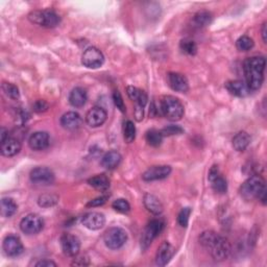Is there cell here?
<instances>
[{
  "label": "cell",
  "instance_id": "cell-1",
  "mask_svg": "<svg viewBox=\"0 0 267 267\" xmlns=\"http://www.w3.org/2000/svg\"><path fill=\"white\" fill-rule=\"evenodd\" d=\"M199 242L207 249L213 259L223 261L230 257L232 253L231 243L226 238L217 234L214 231H206L199 236Z\"/></svg>",
  "mask_w": 267,
  "mask_h": 267
},
{
  "label": "cell",
  "instance_id": "cell-2",
  "mask_svg": "<svg viewBox=\"0 0 267 267\" xmlns=\"http://www.w3.org/2000/svg\"><path fill=\"white\" fill-rule=\"evenodd\" d=\"M266 61L264 56H252L244 61L243 71L246 86L251 91L259 90L264 82Z\"/></svg>",
  "mask_w": 267,
  "mask_h": 267
},
{
  "label": "cell",
  "instance_id": "cell-3",
  "mask_svg": "<svg viewBox=\"0 0 267 267\" xmlns=\"http://www.w3.org/2000/svg\"><path fill=\"white\" fill-rule=\"evenodd\" d=\"M240 194L245 200H253V199H259L263 203L266 204V186L264 178L256 175L247 178L245 182L242 184L240 188Z\"/></svg>",
  "mask_w": 267,
  "mask_h": 267
},
{
  "label": "cell",
  "instance_id": "cell-4",
  "mask_svg": "<svg viewBox=\"0 0 267 267\" xmlns=\"http://www.w3.org/2000/svg\"><path fill=\"white\" fill-rule=\"evenodd\" d=\"M160 111L162 115L170 121L180 120L185 113L182 101L175 96H171V95L163 97V99L161 100Z\"/></svg>",
  "mask_w": 267,
  "mask_h": 267
},
{
  "label": "cell",
  "instance_id": "cell-5",
  "mask_svg": "<svg viewBox=\"0 0 267 267\" xmlns=\"http://www.w3.org/2000/svg\"><path fill=\"white\" fill-rule=\"evenodd\" d=\"M28 19H30V21H32L33 23L47 28L56 27L61 22L60 16L54 11H51V9L34 11L28 15Z\"/></svg>",
  "mask_w": 267,
  "mask_h": 267
},
{
  "label": "cell",
  "instance_id": "cell-6",
  "mask_svg": "<svg viewBox=\"0 0 267 267\" xmlns=\"http://www.w3.org/2000/svg\"><path fill=\"white\" fill-rule=\"evenodd\" d=\"M128 240L127 232L121 227H110L103 235V241L111 250H118L126 244Z\"/></svg>",
  "mask_w": 267,
  "mask_h": 267
},
{
  "label": "cell",
  "instance_id": "cell-7",
  "mask_svg": "<svg viewBox=\"0 0 267 267\" xmlns=\"http://www.w3.org/2000/svg\"><path fill=\"white\" fill-rule=\"evenodd\" d=\"M164 222L161 219H152V221L146 225L144 232L142 233L141 237V247L143 250H147L151 242L164 230Z\"/></svg>",
  "mask_w": 267,
  "mask_h": 267
},
{
  "label": "cell",
  "instance_id": "cell-8",
  "mask_svg": "<svg viewBox=\"0 0 267 267\" xmlns=\"http://www.w3.org/2000/svg\"><path fill=\"white\" fill-rule=\"evenodd\" d=\"M82 63L87 68L97 69L103 65L104 56L99 49L95 48V47H89L82 55Z\"/></svg>",
  "mask_w": 267,
  "mask_h": 267
},
{
  "label": "cell",
  "instance_id": "cell-9",
  "mask_svg": "<svg viewBox=\"0 0 267 267\" xmlns=\"http://www.w3.org/2000/svg\"><path fill=\"white\" fill-rule=\"evenodd\" d=\"M44 222L42 217L37 214L26 215L20 222L21 231L27 235H35L42 231Z\"/></svg>",
  "mask_w": 267,
  "mask_h": 267
},
{
  "label": "cell",
  "instance_id": "cell-10",
  "mask_svg": "<svg viewBox=\"0 0 267 267\" xmlns=\"http://www.w3.org/2000/svg\"><path fill=\"white\" fill-rule=\"evenodd\" d=\"M61 246L63 253L68 257L78 256L81 250V241L72 234H63L61 237Z\"/></svg>",
  "mask_w": 267,
  "mask_h": 267
},
{
  "label": "cell",
  "instance_id": "cell-11",
  "mask_svg": "<svg viewBox=\"0 0 267 267\" xmlns=\"http://www.w3.org/2000/svg\"><path fill=\"white\" fill-rule=\"evenodd\" d=\"M31 180L37 185H50L54 182L53 171L47 167H37L31 171Z\"/></svg>",
  "mask_w": 267,
  "mask_h": 267
},
{
  "label": "cell",
  "instance_id": "cell-12",
  "mask_svg": "<svg viewBox=\"0 0 267 267\" xmlns=\"http://www.w3.org/2000/svg\"><path fill=\"white\" fill-rule=\"evenodd\" d=\"M2 246H3L4 253L8 257H18V256H20L24 251V247L20 240V238L15 235L6 236L5 239L3 240Z\"/></svg>",
  "mask_w": 267,
  "mask_h": 267
},
{
  "label": "cell",
  "instance_id": "cell-13",
  "mask_svg": "<svg viewBox=\"0 0 267 267\" xmlns=\"http://www.w3.org/2000/svg\"><path fill=\"white\" fill-rule=\"evenodd\" d=\"M209 180L214 191L219 194H224L227 191V182L226 179L219 173L217 166H213L210 169Z\"/></svg>",
  "mask_w": 267,
  "mask_h": 267
},
{
  "label": "cell",
  "instance_id": "cell-14",
  "mask_svg": "<svg viewBox=\"0 0 267 267\" xmlns=\"http://www.w3.org/2000/svg\"><path fill=\"white\" fill-rule=\"evenodd\" d=\"M171 174V167L168 165H158L148 168L144 174L142 175V178L146 182H152V180L164 179L169 177Z\"/></svg>",
  "mask_w": 267,
  "mask_h": 267
},
{
  "label": "cell",
  "instance_id": "cell-15",
  "mask_svg": "<svg viewBox=\"0 0 267 267\" xmlns=\"http://www.w3.org/2000/svg\"><path fill=\"white\" fill-rule=\"evenodd\" d=\"M107 117L108 114L106 110L100 107H94L89 110L87 115H86V122H87L91 128H98L106 122Z\"/></svg>",
  "mask_w": 267,
  "mask_h": 267
},
{
  "label": "cell",
  "instance_id": "cell-16",
  "mask_svg": "<svg viewBox=\"0 0 267 267\" xmlns=\"http://www.w3.org/2000/svg\"><path fill=\"white\" fill-rule=\"evenodd\" d=\"M167 82L170 86V88L179 92V93H186L189 90V83L186 79V76L178 73V72H170L167 75Z\"/></svg>",
  "mask_w": 267,
  "mask_h": 267
},
{
  "label": "cell",
  "instance_id": "cell-17",
  "mask_svg": "<svg viewBox=\"0 0 267 267\" xmlns=\"http://www.w3.org/2000/svg\"><path fill=\"white\" fill-rule=\"evenodd\" d=\"M82 223L92 231H96L101 228L106 223V217L98 212H90L85 214L82 218Z\"/></svg>",
  "mask_w": 267,
  "mask_h": 267
},
{
  "label": "cell",
  "instance_id": "cell-18",
  "mask_svg": "<svg viewBox=\"0 0 267 267\" xmlns=\"http://www.w3.org/2000/svg\"><path fill=\"white\" fill-rule=\"evenodd\" d=\"M28 144L34 150H43L50 144V137L46 132H36L28 139Z\"/></svg>",
  "mask_w": 267,
  "mask_h": 267
},
{
  "label": "cell",
  "instance_id": "cell-19",
  "mask_svg": "<svg viewBox=\"0 0 267 267\" xmlns=\"http://www.w3.org/2000/svg\"><path fill=\"white\" fill-rule=\"evenodd\" d=\"M21 150V143L17 139L7 137L3 141H1V146H0V152L4 157H14L18 155Z\"/></svg>",
  "mask_w": 267,
  "mask_h": 267
},
{
  "label": "cell",
  "instance_id": "cell-20",
  "mask_svg": "<svg viewBox=\"0 0 267 267\" xmlns=\"http://www.w3.org/2000/svg\"><path fill=\"white\" fill-rule=\"evenodd\" d=\"M83 119L79 113L67 112L61 118V126L68 131H75L81 128Z\"/></svg>",
  "mask_w": 267,
  "mask_h": 267
},
{
  "label": "cell",
  "instance_id": "cell-21",
  "mask_svg": "<svg viewBox=\"0 0 267 267\" xmlns=\"http://www.w3.org/2000/svg\"><path fill=\"white\" fill-rule=\"evenodd\" d=\"M174 247L169 242L165 241L160 245L156 255V263L159 266H165L174 256Z\"/></svg>",
  "mask_w": 267,
  "mask_h": 267
},
{
  "label": "cell",
  "instance_id": "cell-22",
  "mask_svg": "<svg viewBox=\"0 0 267 267\" xmlns=\"http://www.w3.org/2000/svg\"><path fill=\"white\" fill-rule=\"evenodd\" d=\"M226 90L234 96L245 97L250 94L251 90L247 87L246 84L242 81H230L225 84Z\"/></svg>",
  "mask_w": 267,
  "mask_h": 267
},
{
  "label": "cell",
  "instance_id": "cell-23",
  "mask_svg": "<svg viewBox=\"0 0 267 267\" xmlns=\"http://www.w3.org/2000/svg\"><path fill=\"white\" fill-rule=\"evenodd\" d=\"M88 95L84 88L76 87L74 88L69 95V102L74 108H82L87 102Z\"/></svg>",
  "mask_w": 267,
  "mask_h": 267
},
{
  "label": "cell",
  "instance_id": "cell-24",
  "mask_svg": "<svg viewBox=\"0 0 267 267\" xmlns=\"http://www.w3.org/2000/svg\"><path fill=\"white\" fill-rule=\"evenodd\" d=\"M143 203H144L147 211H149L151 214L160 215L163 212V205H162L160 199L155 195L146 193L144 195V198H143Z\"/></svg>",
  "mask_w": 267,
  "mask_h": 267
},
{
  "label": "cell",
  "instance_id": "cell-25",
  "mask_svg": "<svg viewBox=\"0 0 267 267\" xmlns=\"http://www.w3.org/2000/svg\"><path fill=\"white\" fill-rule=\"evenodd\" d=\"M121 155L116 150H111L107 152L101 159V165L106 169L113 170L117 168L121 163Z\"/></svg>",
  "mask_w": 267,
  "mask_h": 267
},
{
  "label": "cell",
  "instance_id": "cell-26",
  "mask_svg": "<svg viewBox=\"0 0 267 267\" xmlns=\"http://www.w3.org/2000/svg\"><path fill=\"white\" fill-rule=\"evenodd\" d=\"M251 144V136L246 132H240L233 138V147L237 151H244Z\"/></svg>",
  "mask_w": 267,
  "mask_h": 267
},
{
  "label": "cell",
  "instance_id": "cell-27",
  "mask_svg": "<svg viewBox=\"0 0 267 267\" xmlns=\"http://www.w3.org/2000/svg\"><path fill=\"white\" fill-rule=\"evenodd\" d=\"M88 184L99 191H107L110 188V179L107 176L98 175L88 179Z\"/></svg>",
  "mask_w": 267,
  "mask_h": 267
},
{
  "label": "cell",
  "instance_id": "cell-28",
  "mask_svg": "<svg viewBox=\"0 0 267 267\" xmlns=\"http://www.w3.org/2000/svg\"><path fill=\"white\" fill-rule=\"evenodd\" d=\"M212 20H213V16L211 13L208 11H200L195 14L193 18V23L195 24V26L203 28L211 24Z\"/></svg>",
  "mask_w": 267,
  "mask_h": 267
},
{
  "label": "cell",
  "instance_id": "cell-29",
  "mask_svg": "<svg viewBox=\"0 0 267 267\" xmlns=\"http://www.w3.org/2000/svg\"><path fill=\"white\" fill-rule=\"evenodd\" d=\"M18 206L15 200L8 197L1 199V214L4 217H12L17 212Z\"/></svg>",
  "mask_w": 267,
  "mask_h": 267
},
{
  "label": "cell",
  "instance_id": "cell-30",
  "mask_svg": "<svg viewBox=\"0 0 267 267\" xmlns=\"http://www.w3.org/2000/svg\"><path fill=\"white\" fill-rule=\"evenodd\" d=\"M145 138L148 144L154 147L161 145L162 141H163V135H162L161 131H157V130H149L146 133Z\"/></svg>",
  "mask_w": 267,
  "mask_h": 267
},
{
  "label": "cell",
  "instance_id": "cell-31",
  "mask_svg": "<svg viewBox=\"0 0 267 267\" xmlns=\"http://www.w3.org/2000/svg\"><path fill=\"white\" fill-rule=\"evenodd\" d=\"M2 91L8 98L13 100H17L20 97V93H19V89L16 85L11 83H2Z\"/></svg>",
  "mask_w": 267,
  "mask_h": 267
},
{
  "label": "cell",
  "instance_id": "cell-32",
  "mask_svg": "<svg viewBox=\"0 0 267 267\" xmlns=\"http://www.w3.org/2000/svg\"><path fill=\"white\" fill-rule=\"evenodd\" d=\"M254 40L249 36H242L236 42V47L240 51H249L254 47Z\"/></svg>",
  "mask_w": 267,
  "mask_h": 267
},
{
  "label": "cell",
  "instance_id": "cell-33",
  "mask_svg": "<svg viewBox=\"0 0 267 267\" xmlns=\"http://www.w3.org/2000/svg\"><path fill=\"white\" fill-rule=\"evenodd\" d=\"M123 137L128 143L134 142L136 138V128L131 120L125 122V128H123Z\"/></svg>",
  "mask_w": 267,
  "mask_h": 267
},
{
  "label": "cell",
  "instance_id": "cell-34",
  "mask_svg": "<svg viewBox=\"0 0 267 267\" xmlns=\"http://www.w3.org/2000/svg\"><path fill=\"white\" fill-rule=\"evenodd\" d=\"M179 47L185 53L189 55H194L197 52V45L196 43L191 39H184L180 41Z\"/></svg>",
  "mask_w": 267,
  "mask_h": 267
},
{
  "label": "cell",
  "instance_id": "cell-35",
  "mask_svg": "<svg viewBox=\"0 0 267 267\" xmlns=\"http://www.w3.org/2000/svg\"><path fill=\"white\" fill-rule=\"evenodd\" d=\"M59 197L53 194H43L39 197V200H38V203H39L40 207L43 208H49L54 206L56 203H58Z\"/></svg>",
  "mask_w": 267,
  "mask_h": 267
},
{
  "label": "cell",
  "instance_id": "cell-36",
  "mask_svg": "<svg viewBox=\"0 0 267 267\" xmlns=\"http://www.w3.org/2000/svg\"><path fill=\"white\" fill-rule=\"evenodd\" d=\"M112 207L114 210H115V211H117L119 213H128V212H130V210H131V206H130L129 202L127 199H123V198L116 199L115 202L112 204Z\"/></svg>",
  "mask_w": 267,
  "mask_h": 267
},
{
  "label": "cell",
  "instance_id": "cell-37",
  "mask_svg": "<svg viewBox=\"0 0 267 267\" xmlns=\"http://www.w3.org/2000/svg\"><path fill=\"white\" fill-rule=\"evenodd\" d=\"M127 93L129 95V97L135 102L139 101L140 99L146 96V93L144 91H142L136 87H133V86H129V87L127 88Z\"/></svg>",
  "mask_w": 267,
  "mask_h": 267
},
{
  "label": "cell",
  "instance_id": "cell-38",
  "mask_svg": "<svg viewBox=\"0 0 267 267\" xmlns=\"http://www.w3.org/2000/svg\"><path fill=\"white\" fill-rule=\"evenodd\" d=\"M191 212H192L191 208H183L182 210H180V212L178 213V222L179 223L180 226L186 227L188 225L189 217Z\"/></svg>",
  "mask_w": 267,
  "mask_h": 267
},
{
  "label": "cell",
  "instance_id": "cell-39",
  "mask_svg": "<svg viewBox=\"0 0 267 267\" xmlns=\"http://www.w3.org/2000/svg\"><path fill=\"white\" fill-rule=\"evenodd\" d=\"M162 135L164 136H175V135H180L184 133V130L179 126H168L161 131Z\"/></svg>",
  "mask_w": 267,
  "mask_h": 267
},
{
  "label": "cell",
  "instance_id": "cell-40",
  "mask_svg": "<svg viewBox=\"0 0 267 267\" xmlns=\"http://www.w3.org/2000/svg\"><path fill=\"white\" fill-rule=\"evenodd\" d=\"M113 100H114V103H115V106L117 107V109H119L122 113L126 112L127 108H126V104H125V101H123V98L121 96V94L119 93V91H114L113 93Z\"/></svg>",
  "mask_w": 267,
  "mask_h": 267
},
{
  "label": "cell",
  "instance_id": "cell-41",
  "mask_svg": "<svg viewBox=\"0 0 267 267\" xmlns=\"http://www.w3.org/2000/svg\"><path fill=\"white\" fill-rule=\"evenodd\" d=\"M49 108V104L44 99H38L33 104V110L36 113H44Z\"/></svg>",
  "mask_w": 267,
  "mask_h": 267
},
{
  "label": "cell",
  "instance_id": "cell-42",
  "mask_svg": "<svg viewBox=\"0 0 267 267\" xmlns=\"http://www.w3.org/2000/svg\"><path fill=\"white\" fill-rule=\"evenodd\" d=\"M109 196L108 195H101V196H98L96 198H94L92 200H90V202L87 204V207H100L102 205H104L107 203Z\"/></svg>",
  "mask_w": 267,
  "mask_h": 267
},
{
  "label": "cell",
  "instance_id": "cell-43",
  "mask_svg": "<svg viewBox=\"0 0 267 267\" xmlns=\"http://www.w3.org/2000/svg\"><path fill=\"white\" fill-rule=\"evenodd\" d=\"M144 106H141V104L136 103L135 107V112H134V115H135V119L137 121H141L143 120V117H144Z\"/></svg>",
  "mask_w": 267,
  "mask_h": 267
},
{
  "label": "cell",
  "instance_id": "cell-44",
  "mask_svg": "<svg viewBox=\"0 0 267 267\" xmlns=\"http://www.w3.org/2000/svg\"><path fill=\"white\" fill-rule=\"evenodd\" d=\"M36 266L37 267H50V266H53V267H55L56 266V263H54L53 261H50V260H41V261H39V262H38L37 264H36Z\"/></svg>",
  "mask_w": 267,
  "mask_h": 267
},
{
  "label": "cell",
  "instance_id": "cell-45",
  "mask_svg": "<svg viewBox=\"0 0 267 267\" xmlns=\"http://www.w3.org/2000/svg\"><path fill=\"white\" fill-rule=\"evenodd\" d=\"M88 264H89L88 259L84 258V257H81V258L76 259V261H74V262L72 263V265H81V266H83V265H88Z\"/></svg>",
  "mask_w": 267,
  "mask_h": 267
},
{
  "label": "cell",
  "instance_id": "cell-46",
  "mask_svg": "<svg viewBox=\"0 0 267 267\" xmlns=\"http://www.w3.org/2000/svg\"><path fill=\"white\" fill-rule=\"evenodd\" d=\"M266 23H264L263 24V26H262V38H263V41H264V43H266Z\"/></svg>",
  "mask_w": 267,
  "mask_h": 267
}]
</instances>
